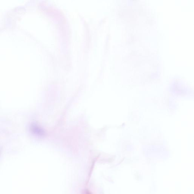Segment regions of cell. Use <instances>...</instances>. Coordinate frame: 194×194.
Masks as SVG:
<instances>
[{
  "mask_svg": "<svg viewBox=\"0 0 194 194\" xmlns=\"http://www.w3.org/2000/svg\"><path fill=\"white\" fill-rule=\"evenodd\" d=\"M30 130L34 134L40 137H43L45 135V132L37 124H32L30 126Z\"/></svg>",
  "mask_w": 194,
  "mask_h": 194,
  "instance_id": "cell-1",
  "label": "cell"
},
{
  "mask_svg": "<svg viewBox=\"0 0 194 194\" xmlns=\"http://www.w3.org/2000/svg\"><path fill=\"white\" fill-rule=\"evenodd\" d=\"M82 194H91L90 191H89L88 190H85L82 192Z\"/></svg>",
  "mask_w": 194,
  "mask_h": 194,
  "instance_id": "cell-2",
  "label": "cell"
}]
</instances>
